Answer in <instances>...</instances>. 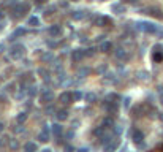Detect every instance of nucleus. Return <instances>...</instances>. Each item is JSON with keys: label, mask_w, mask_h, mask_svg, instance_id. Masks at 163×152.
<instances>
[{"label": "nucleus", "mask_w": 163, "mask_h": 152, "mask_svg": "<svg viewBox=\"0 0 163 152\" xmlns=\"http://www.w3.org/2000/svg\"><path fill=\"white\" fill-rule=\"evenodd\" d=\"M29 10H30V6L27 5V3H18L16 6H13V16H15V18H21V16H24Z\"/></svg>", "instance_id": "3"}, {"label": "nucleus", "mask_w": 163, "mask_h": 152, "mask_svg": "<svg viewBox=\"0 0 163 152\" xmlns=\"http://www.w3.org/2000/svg\"><path fill=\"white\" fill-rule=\"evenodd\" d=\"M103 106L106 108V111L109 114L117 113V101H106V103H103Z\"/></svg>", "instance_id": "6"}, {"label": "nucleus", "mask_w": 163, "mask_h": 152, "mask_svg": "<svg viewBox=\"0 0 163 152\" xmlns=\"http://www.w3.org/2000/svg\"><path fill=\"white\" fill-rule=\"evenodd\" d=\"M73 2H76V0H73Z\"/></svg>", "instance_id": "38"}, {"label": "nucleus", "mask_w": 163, "mask_h": 152, "mask_svg": "<svg viewBox=\"0 0 163 152\" xmlns=\"http://www.w3.org/2000/svg\"><path fill=\"white\" fill-rule=\"evenodd\" d=\"M72 57H73L75 62H79L81 59L86 57V51H84V49H75L73 54H72Z\"/></svg>", "instance_id": "11"}, {"label": "nucleus", "mask_w": 163, "mask_h": 152, "mask_svg": "<svg viewBox=\"0 0 163 152\" xmlns=\"http://www.w3.org/2000/svg\"><path fill=\"white\" fill-rule=\"evenodd\" d=\"M84 16H86V15H84V11H75L72 18L75 21H81V19H84Z\"/></svg>", "instance_id": "21"}, {"label": "nucleus", "mask_w": 163, "mask_h": 152, "mask_svg": "<svg viewBox=\"0 0 163 152\" xmlns=\"http://www.w3.org/2000/svg\"><path fill=\"white\" fill-rule=\"evenodd\" d=\"M73 150H75V149H73L72 146H67V147H65V152H73Z\"/></svg>", "instance_id": "30"}, {"label": "nucleus", "mask_w": 163, "mask_h": 152, "mask_svg": "<svg viewBox=\"0 0 163 152\" xmlns=\"http://www.w3.org/2000/svg\"><path fill=\"white\" fill-rule=\"evenodd\" d=\"M152 57H154L155 62H161V60H163V52H154Z\"/></svg>", "instance_id": "25"}, {"label": "nucleus", "mask_w": 163, "mask_h": 152, "mask_svg": "<svg viewBox=\"0 0 163 152\" xmlns=\"http://www.w3.org/2000/svg\"><path fill=\"white\" fill-rule=\"evenodd\" d=\"M116 57L120 59V60H125L127 59V51L122 49V48H117V49H116Z\"/></svg>", "instance_id": "15"}, {"label": "nucleus", "mask_w": 163, "mask_h": 152, "mask_svg": "<svg viewBox=\"0 0 163 152\" xmlns=\"http://www.w3.org/2000/svg\"><path fill=\"white\" fill-rule=\"evenodd\" d=\"M94 98H95L94 94H89V95H87V100H94Z\"/></svg>", "instance_id": "32"}, {"label": "nucleus", "mask_w": 163, "mask_h": 152, "mask_svg": "<svg viewBox=\"0 0 163 152\" xmlns=\"http://www.w3.org/2000/svg\"><path fill=\"white\" fill-rule=\"evenodd\" d=\"M2 18H3V13H2V11H0V19H2Z\"/></svg>", "instance_id": "35"}, {"label": "nucleus", "mask_w": 163, "mask_h": 152, "mask_svg": "<svg viewBox=\"0 0 163 152\" xmlns=\"http://www.w3.org/2000/svg\"><path fill=\"white\" fill-rule=\"evenodd\" d=\"M40 140L43 141V143H48V141H49V130H48L46 127L43 128V132L40 133Z\"/></svg>", "instance_id": "17"}, {"label": "nucleus", "mask_w": 163, "mask_h": 152, "mask_svg": "<svg viewBox=\"0 0 163 152\" xmlns=\"http://www.w3.org/2000/svg\"><path fill=\"white\" fill-rule=\"evenodd\" d=\"M25 119H27V114H25V113H21V114L16 117V121H18V122H24Z\"/></svg>", "instance_id": "26"}, {"label": "nucleus", "mask_w": 163, "mask_h": 152, "mask_svg": "<svg viewBox=\"0 0 163 152\" xmlns=\"http://www.w3.org/2000/svg\"><path fill=\"white\" fill-rule=\"evenodd\" d=\"M138 29H139V30H143V32H146V33H157V32H158L157 25L152 24V22H147V21L138 22Z\"/></svg>", "instance_id": "2"}, {"label": "nucleus", "mask_w": 163, "mask_h": 152, "mask_svg": "<svg viewBox=\"0 0 163 152\" xmlns=\"http://www.w3.org/2000/svg\"><path fill=\"white\" fill-rule=\"evenodd\" d=\"M119 144H120V140H119V138H114L109 144H106V146H105V152H114L119 147Z\"/></svg>", "instance_id": "5"}, {"label": "nucleus", "mask_w": 163, "mask_h": 152, "mask_svg": "<svg viewBox=\"0 0 163 152\" xmlns=\"http://www.w3.org/2000/svg\"><path fill=\"white\" fill-rule=\"evenodd\" d=\"M52 98H54V94L51 91H45L40 95V101L41 103H49V101H52Z\"/></svg>", "instance_id": "7"}, {"label": "nucleus", "mask_w": 163, "mask_h": 152, "mask_svg": "<svg viewBox=\"0 0 163 152\" xmlns=\"http://www.w3.org/2000/svg\"><path fill=\"white\" fill-rule=\"evenodd\" d=\"M73 98H75V101L76 100H81L82 98V94L81 92H73Z\"/></svg>", "instance_id": "28"}, {"label": "nucleus", "mask_w": 163, "mask_h": 152, "mask_svg": "<svg viewBox=\"0 0 163 152\" xmlns=\"http://www.w3.org/2000/svg\"><path fill=\"white\" fill-rule=\"evenodd\" d=\"M40 24V19L37 18V16H30L29 18V25H32V27H37Z\"/></svg>", "instance_id": "22"}, {"label": "nucleus", "mask_w": 163, "mask_h": 152, "mask_svg": "<svg viewBox=\"0 0 163 152\" xmlns=\"http://www.w3.org/2000/svg\"><path fill=\"white\" fill-rule=\"evenodd\" d=\"M52 59H54V54L52 52H46V54L41 56V60H43V62H49V60H52Z\"/></svg>", "instance_id": "24"}, {"label": "nucleus", "mask_w": 163, "mask_h": 152, "mask_svg": "<svg viewBox=\"0 0 163 152\" xmlns=\"http://www.w3.org/2000/svg\"><path fill=\"white\" fill-rule=\"evenodd\" d=\"M124 2H125V3H131V5H133V3H136L138 0H124Z\"/></svg>", "instance_id": "31"}, {"label": "nucleus", "mask_w": 163, "mask_h": 152, "mask_svg": "<svg viewBox=\"0 0 163 152\" xmlns=\"http://www.w3.org/2000/svg\"><path fill=\"white\" fill-rule=\"evenodd\" d=\"M62 132H63V128H62V125H59V124H55V125L52 127V135H54V136L59 138V136L62 135Z\"/></svg>", "instance_id": "18"}, {"label": "nucleus", "mask_w": 163, "mask_h": 152, "mask_svg": "<svg viewBox=\"0 0 163 152\" xmlns=\"http://www.w3.org/2000/svg\"><path fill=\"white\" fill-rule=\"evenodd\" d=\"M111 10L114 11V13H117V15H122V13H125V5H122V3H114L111 6Z\"/></svg>", "instance_id": "12"}, {"label": "nucleus", "mask_w": 163, "mask_h": 152, "mask_svg": "<svg viewBox=\"0 0 163 152\" xmlns=\"http://www.w3.org/2000/svg\"><path fill=\"white\" fill-rule=\"evenodd\" d=\"M25 33H27V30H25V29H22V27H19V29H16L15 32H13L11 40H15V38H18V37H22V35H25Z\"/></svg>", "instance_id": "14"}, {"label": "nucleus", "mask_w": 163, "mask_h": 152, "mask_svg": "<svg viewBox=\"0 0 163 152\" xmlns=\"http://www.w3.org/2000/svg\"><path fill=\"white\" fill-rule=\"evenodd\" d=\"M24 54H25V48L22 45H15L10 49V56L15 59V60H19V59H22L24 57Z\"/></svg>", "instance_id": "1"}, {"label": "nucleus", "mask_w": 163, "mask_h": 152, "mask_svg": "<svg viewBox=\"0 0 163 152\" xmlns=\"http://www.w3.org/2000/svg\"><path fill=\"white\" fill-rule=\"evenodd\" d=\"M94 24L98 27H103L105 24H111V19L108 16H95L94 18Z\"/></svg>", "instance_id": "4"}, {"label": "nucleus", "mask_w": 163, "mask_h": 152, "mask_svg": "<svg viewBox=\"0 0 163 152\" xmlns=\"http://www.w3.org/2000/svg\"><path fill=\"white\" fill-rule=\"evenodd\" d=\"M94 52H95L94 48H92V49H87V51H86V56H94Z\"/></svg>", "instance_id": "29"}, {"label": "nucleus", "mask_w": 163, "mask_h": 152, "mask_svg": "<svg viewBox=\"0 0 163 152\" xmlns=\"http://www.w3.org/2000/svg\"><path fill=\"white\" fill-rule=\"evenodd\" d=\"M43 152H51V150H49V149H45V150H43Z\"/></svg>", "instance_id": "36"}, {"label": "nucleus", "mask_w": 163, "mask_h": 152, "mask_svg": "<svg viewBox=\"0 0 163 152\" xmlns=\"http://www.w3.org/2000/svg\"><path fill=\"white\" fill-rule=\"evenodd\" d=\"M154 52H163V46L161 45H155L154 46Z\"/></svg>", "instance_id": "27"}, {"label": "nucleus", "mask_w": 163, "mask_h": 152, "mask_svg": "<svg viewBox=\"0 0 163 152\" xmlns=\"http://www.w3.org/2000/svg\"><path fill=\"white\" fill-rule=\"evenodd\" d=\"M76 152H87V149H78Z\"/></svg>", "instance_id": "34"}, {"label": "nucleus", "mask_w": 163, "mask_h": 152, "mask_svg": "<svg viewBox=\"0 0 163 152\" xmlns=\"http://www.w3.org/2000/svg\"><path fill=\"white\" fill-rule=\"evenodd\" d=\"M59 100H60L62 103H65V105H67V103H73V101H75L72 92H63V94L59 97Z\"/></svg>", "instance_id": "10"}, {"label": "nucleus", "mask_w": 163, "mask_h": 152, "mask_svg": "<svg viewBox=\"0 0 163 152\" xmlns=\"http://www.w3.org/2000/svg\"><path fill=\"white\" fill-rule=\"evenodd\" d=\"M111 49H112L111 41H103V43L100 45V51H101V52H109Z\"/></svg>", "instance_id": "13"}, {"label": "nucleus", "mask_w": 163, "mask_h": 152, "mask_svg": "<svg viewBox=\"0 0 163 152\" xmlns=\"http://www.w3.org/2000/svg\"><path fill=\"white\" fill-rule=\"evenodd\" d=\"M146 11H149L147 15H152V16L161 18V15H160V10H157V8H149V10H146Z\"/></svg>", "instance_id": "23"}, {"label": "nucleus", "mask_w": 163, "mask_h": 152, "mask_svg": "<svg viewBox=\"0 0 163 152\" xmlns=\"http://www.w3.org/2000/svg\"><path fill=\"white\" fill-rule=\"evenodd\" d=\"M35 2H37V3H45L46 0H35Z\"/></svg>", "instance_id": "33"}, {"label": "nucleus", "mask_w": 163, "mask_h": 152, "mask_svg": "<svg viewBox=\"0 0 163 152\" xmlns=\"http://www.w3.org/2000/svg\"><path fill=\"white\" fill-rule=\"evenodd\" d=\"M112 125H114V121H112L111 117H106V119L103 121V128H109Z\"/></svg>", "instance_id": "20"}, {"label": "nucleus", "mask_w": 163, "mask_h": 152, "mask_svg": "<svg viewBox=\"0 0 163 152\" xmlns=\"http://www.w3.org/2000/svg\"><path fill=\"white\" fill-rule=\"evenodd\" d=\"M131 138H133V141L136 143V144H141L144 140V133L143 132H139V130H133L131 132Z\"/></svg>", "instance_id": "8"}, {"label": "nucleus", "mask_w": 163, "mask_h": 152, "mask_svg": "<svg viewBox=\"0 0 163 152\" xmlns=\"http://www.w3.org/2000/svg\"><path fill=\"white\" fill-rule=\"evenodd\" d=\"M62 27L60 25H51L49 27V35L51 37H54V38H57V37H60L62 35Z\"/></svg>", "instance_id": "9"}, {"label": "nucleus", "mask_w": 163, "mask_h": 152, "mask_svg": "<svg viewBox=\"0 0 163 152\" xmlns=\"http://www.w3.org/2000/svg\"><path fill=\"white\" fill-rule=\"evenodd\" d=\"M25 152H37V144L35 143H27L25 146H24Z\"/></svg>", "instance_id": "19"}, {"label": "nucleus", "mask_w": 163, "mask_h": 152, "mask_svg": "<svg viewBox=\"0 0 163 152\" xmlns=\"http://www.w3.org/2000/svg\"><path fill=\"white\" fill-rule=\"evenodd\" d=\"M55 117H57V121H67L68 119V111H65V109H60V111L55 114Z\"/></svg>", "instance_id": "16"}, {"label": "nucleus", "mask_w": 163, "mask_h": 152, "mask_svg": "<svg viewBox=\"0 0 163 152\" xmlns=\"http://www.w3.org/2000/svg\"><path fill=\"white\" fill-rule=\"evenodd\" d=\"M98 2H105V0H98Z\"/></svg>", "instance_id": "37"}]
</instances>
